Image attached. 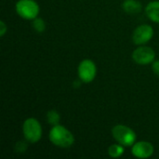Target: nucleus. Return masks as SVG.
Listing matches in <instances>:
<instances>
[{
  "label": "nucleus",
  "instance_id": "f257e3e1",
  "mask_svg": "<svg viewBox=\"0 0 159 159\" xmlns=\"http://www.w3.org/2000/svg\"><path fill=\"white\" fill-rule=\"evenodd\" d=\"M49 141L61 148H68L75 143V137L70 130L61 125L53 126L48 135Z\"/></svg>",
  "mask_w": 159,
  "mask_h": 159
},
{
  "label": "nucleus",
  "instance_id": "7ed1b4c3",
  "mask_svg": "<svg viewBox=\"0 0 159 159\" xmlns=\"http://www.w3.org/2000/svg\"><path fill=\"white\" fill-rule=\"evenodd\" d=\"M114 139L123 146H132L136 141V133L129 127L117 125L112 129Z\"/></svg>",
  "mask_w": 159,
  "mask_h": 159
},
{
  "label": "nucleus",
  "instance_id": "9b49d317",
  "mask_svg": "<svg viewBox=\"0 0 159 159\" xmlns=\"http://www.w3.org/2000/svg\"><path fill=\"white\" fill-rule=\"evenodd\" d=\"M124 147L122 144L118 143V144H113L109 147L108 149V154L111 157L113 158H117L120 157L123 154H124Z\"/></svg>",
  "mask_w": 159,
  "mask_h": 159
},
{
  "label": "nucleus",
  "instance_id": "9d476101",
  "mask_svg": "<svg viewBox=\"0 0 159 159\" xmlns=\"http://www.w3.org/2000/svg\"><path fill=\"white\" fill-rule=\"evenodd\" d=\"M122 7L126 12L130 14H137L142 10V4L137 0H125Z\"/></svg>",
  "mask_w": 159,
  "mask_h": 159
},
{
  "label": "nucleus",
  "instance_id": "2eb2a0df",
  "mask_svg": "<svg viewBox=\"0 0 159 159\" xmlns=\"http://www.w3.org/2000/svg\"><path fill=\"white\" fill-rule=\"evenodd\" d=\"M152 69L154 71V73L158 75L159 76V61H155L153 62V65H152Z\"/></svg>",
  "mask_w": 159,
  "mask_h": 159
},
{
  "label": "nucleus",
  "instance_id": "1a4fd4ad",
  "mask_svg": "<svg viewBox=\"0 0 159 159\" xmlns=\"http://www.w3.org/2000/svg\"><path fill=\"white\" fill-rule=\"evenodd\" d=\"M145 12L152 21L159 23V1L150 2L145 7Z\"/></svg>",
  "mask_w": 159,
  "mask_h": 159
},
{
  "label": "nucleus",
  "instance_id": "20e7f679",
  "mask_svg": "<svg viewBox=\"0 0 159 159\" xmlns=\"http://www.w3.org/2000/svg\"><path fill=\"white\" fill-rule=\"evenodd\" d=\"M16 11L24 20H34L39 14V6L34 0H19L16 4Z\"/></svg>",
  "mask_w": 159,
  "mask_h": 159
},
{
  "label": "nucleus",
  "instance_id": "ddd939ff",
  "mask_svg": "<svg viewBox=\"0 0 159 159\" xmlns=\"http://www.w3.org/2000/svg\"><path fill=\"white\" fill-rule=\"evenodd\" d=\"M33 27L37 33H42L46 29V23L41 18H35L33 20Z\"/></svg>",
  "mask_w": 159,
  "mask_h": 159
},
{
  "label": "nucleus",
  "instance_id": "f8f14e48",
  "mask_svg": "<svg viewBox=\"0 0 159 159\" xmlns=\"http://www.w3.org/2000/svg\"><path fill=\"white\" fill-rule=\"evenodd\" d=\"M47 120H48V124H50L52 126L59 125V122L61 120L60 114L55 110H50L47 114Z\"/></svg>",
  "mask_w": 159,
  "mask_h": 159
},
{
  "label": "nucleus",
  "instance_id": "6e6552de",
  "mask_svg": "<svg viewBox=\"0 0 159 159\" xmlns=\"http://www.w3.org/2000/svg\"><path fill=\"white\" fill-rule=\"evenodd\" d=\"M131 153L138 158H148L154 154V146L148 142H139L132 145Z\"/></svg>",
  "mask_w": 159,
  "mask_h": 159
},
{
  "label": "nucleus",
  "instance_id": "4468645a",
  "mask_svg": "<svg viewBox=\"0 0 159 159\" xmlns=\"http://www.w3.org/2000/svg\"><path fill=\"white\" fill-rule=\"evenodd\" d=\"M7 27L5 24V22L3 20L0 21V36H4V34L7 33Z\"/></svg>",
  "mask_w": 159,
  "mask_h": 159
},
{
  "label": "nucleus",
  "instance_id": "0eeeda50",
  "mask_svg": "<svg viewBox=\"0 0 159 159\" xmlns=\"http://www.w3.org/2000/svg\"><path fill=\"white\" fill-rule=\"evenodd\" d=\"M154 35V29L148 24L138 26L133 32L132 40L136 45H143L149 42Z\"/></svg>",
  "mask_w": 159,
  "mask_h": 159
},
{
  "label": "nucleus",
  "instance_id": "423d86ee",
  "mask_svg": "<svg viewBox=\"0 0 159 159\" xmlns=\"http://www.w3.org/2000/svg\"><path fill=\"white\" fill-rule=\"evenodd\" d=\"M132 59L140 65H146L155 61L156 52L149 47H139L133 51Z\"/></svg>",
  "mask_w": 159,
  "mask_h": 159
},
{
  "label": "nucleus",
  "instance_id": "39448f33",
  "mask_svg": "<svg viewBox=\"0 0 159 159\" xmlns=\"http://www.w3.org/2000/svg\"><path fill=\"white\" fill-rule=\"evenodd\" d=\"M78 77L84 83H90L97 74V67L91 60H84L78 65Z\"/></svg>",
  "mask_w": 159,
  "mask_h": 159
},
{
  "label": "nucleus",
  "instance_id": "f03ea898",
  "mask_svg": "<svg viewBox=\"0 0 159 159\" xmlns=\"http://www.w3.org/2000/svg\"><path fill=\"white\" fill-rule=\"evenodd\" d=\"M24 138L31 143H37L42 137V127L39 121L34 117L27 118L22 126Z\"/></svg>",
  "mask_w": 159,
  "mask_h": 159
}]
</instances>
